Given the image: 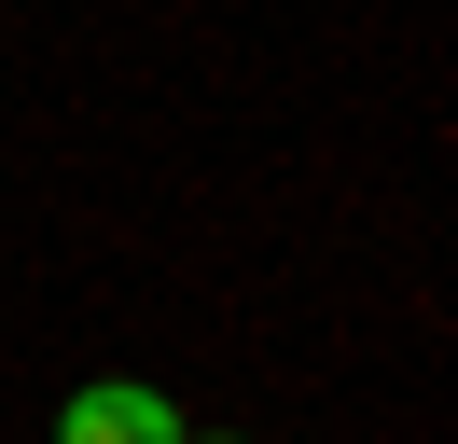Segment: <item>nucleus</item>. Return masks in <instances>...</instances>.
Masks as SVG:
<instances>
[{
  "mask_svg": "<svg viewBox=\"0 0 458 444\" xmlns=\"http://www.w3.org/2000/svg\"><path fill=\"white\" fill-rule=\"evenodd\" d=\"M181 431H195V416H181L153 375H84L56 403V444H181Z\"/></svg>",
  "mask_w": 458,
  "mask_h": 444,
  "instance_id": "1",
  "label": "nucleus"
},
{
  "mask_svg": "<svg viewBox=\"0 0 458 444\" xmlns=\"http://www.w3.org/2000/svg\"><path fill=\"white\" fill-rule=\"evenodd\" d=\"M181 444H250V431H181Z\"/></svg>",
  "mask_w": 458,
  "mask_h": 444,
  "instance_id": "2",
  "label": "nucleus"
}]
</instances>
